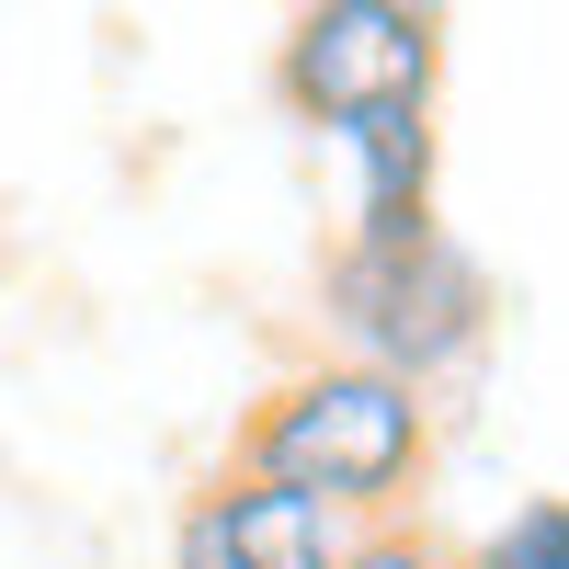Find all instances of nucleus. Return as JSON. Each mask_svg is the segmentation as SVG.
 <instances>
[{
  "label": "nucleus",
  "instance_id": "f257e3e1",
  "mask_svg": "<svg viewBox=\"0 0 569 569\" xmlns=\"http://www.w3.org/2000/svg\"><path fill=\"white\" fill-rule=\"evenodd\" d=\"M421 467H433V399H410V388L330 353V365H297L251 399L228 479L297 490L319 512H342V525H399Z\"/></svg>",
  "mask_w": 569,
  "mask_h": 569
},
{
  "label": "nucleus",
  "instance_id": "f03ea898",
  "mask_svg": "<svg viewBox=\"0 0 569 569\" xmlns=\"http://www.w3.org/2000/svg\"><path fill=\"white\" fill-rule=\"evenodd\" d=\"M330 297V330H342V365L388 376V388H433V376H456L467 353L490 342V273L467 262L445 228H421V240H342L319 273Z\"/></svg>",
  "mask_w": 569,
  "mask_h": 569
},
{
  "label": "nucleus",
  "instance_id": "7ed1b4c3",
  "mask_svg": "<svg viewBox=\"0 0 569 569\" xmlns=\"http://www.w3.org/2000/svg\"><path fill=\"white\" fill-rule=\"evenodd\" d=\"M433 80H445V23L410 0H308L273 46L284 114L319 137H353L376 114H433Z\"/></svg>",
  "mask_w": 569,
  "mask_h": 569
},
{
  "label": "nucleus",
  "instance_id": "20e7f679",
  "mask_svg": "<svg viewBox=\"0 0 569 569\" xmlns=\"http://www.w3.org/2000/svg\"><path fill=\"white\" fill-rule=\"evenodd\" d=\"M365 525H342V512H319L297 490H262V479H217L182 501V536L171 558L182 569H330Z\"/></svg>",
  "mask_w": 569,
  "mask_h": 569
},
{
  "label": "nucleus",
  "instance_id": "39448f33",
  "mask_svg": "<svg viewBox=\"0 0 569 569\" xmlns=\"http://www.w3.org/2000/svg\"><path fill=\"white\" fill-rule=\"evenodd\" d=\"M353 149V240H421L433 228V114H376Z\"/></svg>",
  "mask_w": 569,
  "mask_h": 569
},
{
  "label": "nucleus",
  "instance_id": "423d86ee",
  "mask_svg": "<svg viewBox=\"0 0 569 569\" xmlns=\"http://www.w3.org/2000/svg\"><path fill=\"white\" fill-rule=\"evenodd\" d=\"M467 569H569V501H558V490L512 501L501 525L479 536V558H467Z\"/></svg>",
  "mask_w": 569,
  "mask_h": 569
},
{
  "label": "nucleus",
  "instance_id": "0eeeda50",
  "mask_svg": "<svg viewBox=\"0 0 569 569\" xmlns=\"http://www.w3.org/2000/svg\"><path fill=\"white\" fill-rule=\"evenodd\" d=\"M330 569H456L433 536H421V525H365L342 558H330Z\"/></svg>",
  "mask_w": 569,
  "mask_h": 569
}]
</instances>
